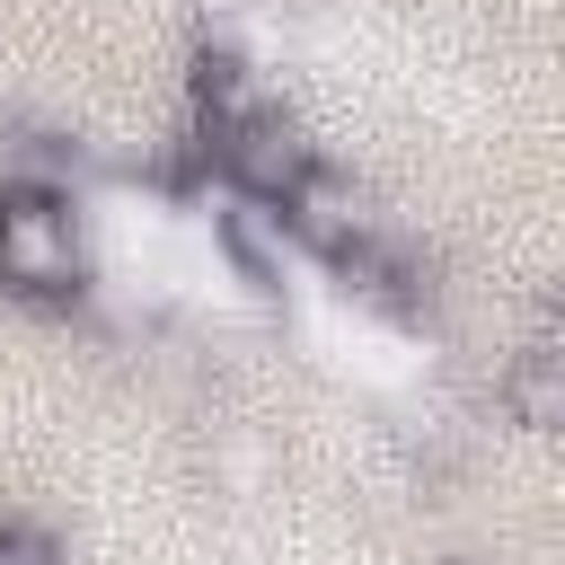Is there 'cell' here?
Here are the masks:
<instances>
[{"mask_svg":"<svg viewBox=\"0 0 565 565\" xmlns=\"http://www.w3.org/2000/svg\"><path fill=\"white\" fill-rule=\"evenodd\" d=\"M0 565H44V539H26V530H0Z\"/></svg>","mask_w":565,"mask_h":565,"instance_id":"4","label":"cell"},{"mask_svg":"<svg viewBox=\"0 0 565 565\" xmlns=\"http://www.w3.org/2000/svg\"><path fill=\"white\" fill-rule=\"evenodd\" d=\"M0 282L35 291V300L79 282V221L53 185H9L0 194Z\"/></svg>","mask_w":565,"mask_h":565,"instance_id":"1","label":"cell"},{"mask_svg":"<svg viewBox=\"0 0 565 565\" xmlns=\"http://www.w3.org/2000/svg\"><path fill=\"white\" fill-rule=\"evenodd\" d=\"M212 159H221V177H230L247 203H282V194L318 168V141H309L282 106H256V115H238V124L212 132Z\"/></svg>","mask_w":565,"mask_h":565,"instance_id":"2","label":"cell"},{"mask_svg":"<svg viewBox=\"0 0 565 565\" xmlns=\"http://www.w3.org/2000/svg\"><path fill=\"white\" fill-rule=\"evenodd\" d=\"M503 406H512V424H530V433H556V424H565V353H556L547 335H539L530 353H512Z\"/></svg>","mask_w":565,"mask_h":565,"instance_id":"3","label":"cell"}]
</instances>
